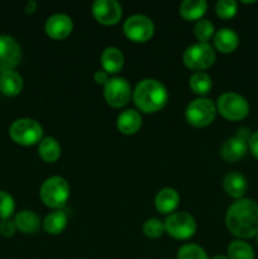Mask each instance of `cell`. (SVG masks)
<instances>
[{
  "mask_svg": "<svg viewBox=\"0 0 258 259\" xmlns=\"http://www.w3.org/2000/svg\"><path fill=\"white\" fill-rule=\"evenodd\" d=\"M223 187H224L225 192L233 199H243L248 189L247 180L242 174L230 172L223 180Z\"/></svg>",
  "mask_w": 258,
  "mask_h": 259,
  "instance_id": "e0dca14e",
  "label": "cell"
},
{
  "mask_svg": "<svg viewBox=\"0 0 258 259\" xmlns=\"http://www.w3.org/2000/svg\"><path fill=\"white\" fill-rule=\"evenodd\" d=\"M9 136L19 146H34L42 141L43 128L37 120L30 118H20L12 123Z\"/></svg>",
  "mask_w": 258,
  "mask_h": 259,
  "instance_id": "277c9868",
  "label": "cell"
},
{
  "mask_svg": "<svg viewBox=\"0 0 258 259\" xmlns=\"http://www.w3.org/2000/svg\"><path fill=\"white\" fill-rule=\"evenodd\" d=\"M228 258L229 259H254L255 254L252 245L242 239L233 240L228 245Z\"/></svg>",
  "mask_w": 258,
  "mask_h": 259,
  "instance_id": "d4e9b609",
  "label": "cell"
},
{
  "mask_svg": "<svg viewBox=\"0 0 258 259\" xmlns=\"http://www.w3.org/2000/svg\"><path fill=\"white\" fill-rule=\"evenodd\" d=\"M211 259H229L228 258V255H223V254H218L215 255V257H212Z\"/></svg>",
  "mask_w": 258,
  "mask_h": 259,
  "instance_id": "8d00e7d4",
  "label": "cell"
},
{
  "mask_svg": "<svg viewBox=\"0 0 258 259\" xmlns=\"http://www.w3.org/2000/svg\"><path fill=\"white\" fill-rule=\"evenodd\" d=\"M207 3L205 0H185L180 5V14L185 20L194 22L201 19L202 15L206 13Z\"/></svg>",
  "mask_w": 258,
  "mask_h": 259,
  "instance_id": "7402d4cb",
  "label": "cell"
},
{
  "mask_svg": "<svg viewBox=\"0 0 258 259\" xmlns=\"http://www.w3.org/2000/svg\"><path fill=\"white\" fill-rule=\"evenodd\" d=\"M248 147H249L250 152H252L253 156L258 159V131L254 132L250 137L249 142H248Z\"/></svg>",
  "mask_w": 258,
  "mask_h": 259,
  "instance_id": "d6a6232c",
  "label": "cell"
},
{
  "mask_svg": "<svg viewBox=\"0 0 258 259\" xmlns=\"http://www.w3.org/2000/svg\"><path fill=\"white\" fill-rule=\"evenodd\" d=\"M23 77L17 71H7L0 75V91L5 96H17L23 90Z\"/></svg>",
  "mask_w": 258,
  "mask_h": 259,
  "instance_id": "44dd1931",
  "label": "cell"
},
{
  "mask_svg": "<svg viewBox=\"0 0 258 259\" xmlns=\"http://www.w3.org/2000/svg\"><path fill=\"white\" fill-rule=\"evenodd\" d=\"M194 34L199 43H207L210 38L214 37V24L207 19H200L195 24Z\"/></svg>",
  "mask_w": 258,
  "mask_h": 259,
  "instance_id": "4316f807",
  "label": "cell"
},
{
  "mask_svg": "<svg viewBox=\"0 0 258 259\" xmlns=\"http://www.w3.org/2000/svg\"><path fill=\"white\" fill-rule=\"evenodd\" d=\"M93 15L100 24L114 25L121 19V5L116 0H96L94 2Z\"/></svg>",
  "mask_w": 258,
  "mask_h": 259,
  "instance_id": "7c38bea8",
  "label": "cell"
},
{
  "mask_svg": "<svg viewBox=\"0 0 258 259\" xmlns=\"http://www.w3.org/2000/svg\"><path fill=\"white\" fill-rule=\"evenodd\" d=\"M196 229L197 225L192 215L185 211L174 212L164 220V230L174 239H190L196 233Z\"/></svg>",
  "mask_w": 258,
  "mask_h": 259,
  "instance_id": "ba28073f",
  "label": "cell"
},
{
  "mask_svg": "<svg viewBox=\"0 0 258 259\" xmlns=\"http://www.w3.org/2000/svg\"><path fill=\"white\" fill-rule=\"evenodd\" d=\"M104 98L113 108H123L132 98V89L128 81L123 77L109 78L104 86Z\"/></svg>",
  "mask_w": 258,
  "mask_h": 259,
  "instance_id": "30bf717a",
  "label": "cell"
},
{
  "mask_svg": "<svg viewBox=\"0 0 258 259\" xmlns=\"http://www.w3.org/2000/svg\"><path fill=\"white\" fill-rule=\"evenodd\" d=\"M142 126V116L134 109H128L123 111L116 119V128L124 136L136 134Z\"/></svg>",
  "mask_w": 258,
  "mask_h": 259,
  "instance_id": "2e32d148",
  "label": "cell"
},
{
  "mask_svg": "<svg viewBox=\"0 0 258 259\" xmlns=\"http://www.w3.org/2000/svg\"><path fill=\"white\" fill-rule=\"evenodd\" d=\"M38 154L42 161L47 163H53L61 157V146L58 141L53 137H46L38 144Z\"/></svg>",
  "mask_w": 258,
  "mask_h": 259,
  "instance_id": "cb8c5ba5",
  "label": "cell"
},
{
  "mask_svg": "<svg viewBox=\"0 0 258 259\" xmlns=\"http://www.w3.org/2000/svg\"><path fill=\"white\" fill-rule=\"evenodd\" d=\"M15 210V202L12 195L0 190V220L10 219Z\"/></svg>",
  "mask_w": 258,
  "mask_h": 259,
  "instance_id": "4dcf8cb0",
  "label": "cell"
},
{
  "mask_svg": "<svg viewBox=\"0 0 258 259\" xmlns=\"http://www.w3.org/2000/svg\"><path fill=\"white\" fill-rule=\"evenodd\" d=\"M235 137L239 139H242V141H244L245 143H248L250 139V137H252V133H250V131L248 128H245V126H242V128H239L237 131V134H235Z\"/></svg>",
  "mask_w": 258,
  "mask_h": 259,
  "instance_id": "e575fe53",
  "label": "cell"
},
{
  "mask_svg": "<svg viewBox=\"0 0 258 259\" xmlns=\"http://www.w3.org/2000/svg\"><path fill=\"white\" fill-rule=\"evenodd\" d=\"M177 259H209V257L200 245L185 244L177 252Z\"/></svg>",
  "mask_w": 258,
  "mask_h": 259,
  "instance_id": "83f0119b",
  "label": "cell"
},
{
  "mask_svg": "<svg viewBox=\"0 0 258 259\" xmlns=\"http://www.w3.org/2000/svg\"><path fill=\"white\" fill-rule=\"evenodd\" d=\"M73 29L72 19L67 14H58L51 15L45 24L46 34L50 38L56 40H61L67 38Z\"/></svg>",
  "mask_w": 258,
  "mask_h": 259,
  "instance_id": "4fadbf2b",
  "label": "cell"
},
{
  "mask_svg": "<svg viewBox=\"0 0 258 259\" xmlns=\"http://www.w3.org/2000/svg\"><path fill=\"white\" fill-rule=\"evenodd\" d=\"M190 89L194 91L196 95L205 96L210 93L212 88V81L207 73L205 72H195L190 77Z\"/></svg>",
  "mask_w": 258,
  "mask_h": 259,
  "instance_id": "484cf974",
  "label": "cell"
},
{
  "mask_svg": "<svg viewBox=\"0 0 258 259\" xmlns=\"http://www.w3.org/2000/svg\"><path fill=\"white\" fill-rule=\"evenodd\" d=\"M217 113V105L210 99L197 98L187 105L185 116L190 125L195 128H205L214 121Z\"/></svg>",
  "mask_w": 258,
  "mask_h": 259,
  "instance_id": "8992f818",
  "label": "cell"
},
{
  "mask_svg": "<svg viewBox=\"0 0 258 259\" xmlns=\"http://www.w3.org/2000/svg\"><path fill=\"white\" fill-rule=\"evenodd\" d=\"M248 149V143H245L242 139L237 138V137H232L228 138L227 141L223 143L222 148H220V156L225 162H237L242 159L245 156Z\"/></svg>",
  "mask_w": 258,
  "mask_h": 259,
  "instance_id": "9a60e30c",
  "label": "cell"
},
{
  "mask_svg": "<svg viewBox=\"0 0 258 259\" xmlns=\"http://www.w3.org/2000/svg\"><path fill=\"white\" fill-rule=\"evenodd\" d=\"M101 66L106 73L120 72L124 66V55L116 47H106L101 53Z\"/></svg>",
  "mask_w": 258,
  "mask_h": 259,
  "instance_id": "d6986e66",
  "label": "cell"
},
{
  "mask_svg": "<svg viewBox=\"0 0 258 259\" xmlns=\"http://www.w3.org/2000/svg\"><path fill=\"white\" fill-rule=\"evenodd\" d=\"M17 229L23 234H34L40 228V219L34 211L22 210L14 218Z\"/></svg>",
  "mask_w": 258,
  "mask_h": 259,
  "instance_id": "ffe728a7",
  "label": "cell"
},
{
  "mask_svg": "<svg viewBox=\"0 0 258 259\" xmlns=\"http://www.w3.org/2000/svg\"><path fill=\"white\" fill-rule=\"evenodd\" d=\"M143 233L146 237L151 238V239L161 238L163 235V233H166V230H164V223H162L157 218H151V219L146 220V223L143 224Z\"/></svg>",
  "mask_w": 258,
  "mask_h": 259,
  "instance_id": "f546056e",
  "label": "cell"
},
{
  "mask_svg": "<svg viewBox=\"0 0 258 259\" xmlns=\"http://www.w3.org/2000/svg\"><path fill=\"white\" fill-rule=\"evenodd\" d=\"M17 227H15L14 220L12 219H4L0 220V235L5 238H10L14 235Z\"/></svg>",
  "mask_w": 258,
  "mask_h": 259,
  "instance_id": "1f68e13d",
  "label": "cell"
},
{
  "mask_svg": "<svg viewBox=\"0 0 258 259\" xmlns=\"http://www.w3.org/2000/svg\"><path fill=\"white\" fill-rule=\"evenodd\" d=\"M257 244H258V235H257Z\"/></svg>",
  "mask_w": 258,
  "mask_h": 259,
  "instance_id": "74e56055",
  "label": "cell"
},
{
  "mask_svg": "<svg viewBox=\"0 0 258 259\" xmlns=\"http://www.w3.org/2000/svg\"><path fill=\"white\" fill-rule=\"evenodd\" d=\"M39 197L46 206L61 210L70 199V185L61 176L50 177L40 186Z\"/></svg>",
  "mask_w": 258,
  "mask_h": 259,
  "instance_id": "3957f363",
  "label": "cell"
},
{
  "mask_svg": "<svg viewBox=\"0 0 258 259\" xmlns=\"http://www.w3.org/2000/svg\"><path fill=\"white\" fill-rule=\"evenodd\" d=\"M124 34L136 43H144L154 34V24L151 18L143 14H134L124 22Z\"/></svg>",
  "mask_w": 258,
  "mask_h": 259,
  "instance_id": "9c48e42d",
  "label": "cell"
},
{
  "mask_svg": "<svg viewBox=\"0 0 258 259\" xmlns=\"http://www.w3.org/2000/svg\"><path fill=\"white\" fill-rule=\"evenodd\" d=\"M182 60L187 68L201 72L214 65L217 55L209 43H195L185 50Z\"/></svg>",
  "mask_w": 258,
  "mask_h": 259,
  "instance_id": "52a82bcc",
  "label": "cell"
},
{
  "mask_svg": "<svg viewBox=\"0 0 258 259\" xmlns=\"http://www.w3.org/2000/svg\"><path fill=\"white\" fill-rule=\"evenodd\" d=\"M67 214L62 210H55L43 220V229L51 235H58L67 227Z\"/></svg>",
  "mask_w": 258,
  "mask_h": 259,
  "instance_id": "603a6c76",
  "label": "cell"
},
{
  "mask_svg": "<svg viewBox=\"0 0 258 259\" xmlns=\"http://www.w3.org/2000/svg\"><path fill=\"white\" fill-rule=\"evenodd\" d=\"M228 230L240 239L258 235V204L250 199H239L233 202L225 215Z\"/></svg>",
  "mask_w": 258,
  "mask_h": 259,
  "instance_id": "6da1fadb",
  "label": "cell"
},
{
  "mask_svg": "<svg viewBox=\"0 0 258 259\" xmlns=\"http://www.w3.org/2000/svg\"><path fill=\"white\" fill-rule=\"evenodd\" d=\"M215 12L222 19H232L238 12V3L234 0H219L215 5Z\"/></svg>",
  "mask_w": 258,
  "mask_h": 259,
  "instance_id": "f1b7e54d",
  "label": "cell"
},
{
  "mask_svg": "<svg viewBox=\"0 0 258 259\" xmlns=\"http://www.w3.org/2000/svg\"><path fill=\"white\" fill-rule=\"evenodd\" d=\"M239 45V37L230 28H222L214 34V47L220 53H232Z\"/></svg>",
  "mask_w": 258,
  "mask_h": 259,
  "instance_id": "ac0fdd59",
  "label": "cell"
},
{
  "mask_svg": "<svg viewBox=\"0 0 258 259\" xmlns=\"http://www.w3.org/2000/svg\"><path fill=\"white\" fill-rule=\"evenodd\" d=\"M217 110L230 121L243 120L249 114V104L244 96L237 93H224L217 101Z\"/></svg>",
  "mask_w": 258,
  "mask_h": 259,
  "instance_id": "5b68a950",
  "label": "cell"
},
{
  "mask_svg": "<svg viewBox=\"0 0 258 259\" xmlns=\"http://www.w3.org/2000/svg\"><path fill=\"white\" fill-rule=\"evenodd\" d=\"M133 101L137 108L143 113H157L166 106L168 101V91L158 80L144 78L137 83L134 89Z\"/></svg>",
  "mask_w": 258,
  "mask_h": 259,
  "instance_id": "7a4b0ae2",
  "label": "cell"
},
{
  "mask_svg": "<svg viewBox=\"0 0 258 259\" xmlns=\"http://www.w3.org/2000/svg\"><path fill=\"white\" fill-rule=\"evenodd\" d=\"M22 48L13 37L0 34V75L13 71L20 62Z\"/></svg>",
  "mask_w": 258,
  "mask_h": 259,
  "instance_id": "8fae6325",
  "label": "cell"
},
{
  "mask_svg": "<svg viewBox=\"0 0 258 259\" xmlns=\"http://www.w3.org/2000/svg\"><path fill=\"white\" fill-rule=\"evenodd\" d=\"M35 10H37V3H35L34 0L28 2L27 5H25V13H27V14H33Z\"/></svg>",
  "mask_w": 258,
  "mask_h": 259,
  "instance_id": "d590c367",
  "label": "cell"
},
{
  "mask_svg": "<svg viewBox=\"0 0 258 259\" xmlns=\"http://www.w3.org/2000/svg\"><path fill=\"white\" fill-rule=\"evenodd\" d=\"M94 81H95L98 85H106V82L109 81V75L105 72V71H96L94 73Z\"/></svg>",
  "mask_w": 258,
  "mask_h": 259,
  "instance_id": "836d02e7",
  "label": "cell"
},
{
  "mask_svg": "<svg viewBox=\"0 0 258 259\" xmlns=\"http://www.w3.org/2000/svg\"><path fill=\"white\" fill-rule=\"evenodd\" d=\"M179 204L180 195L172 187H164V189L159 190L156 195V199H154V206H156L157 211L163 215H171V212L174 214Z\"/></svg>",
  "mask_w": 258,
  "mask_h": 259,
  "instance_id": "5bb4252c",
  "label": "cell"
}]
</instances>
